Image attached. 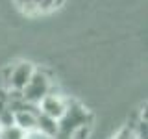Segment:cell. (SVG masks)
<instances>
[{
  "label": "cell",
  "instance_id": "obj_2",
  "mask_svg": "<svg viewBox=\"0 0 148 139\" xmlns=\"http://www.w3.org/2000/svg\"><path fill=\"white\" fill-rule=\"evenodd\" d=\"M35 67L28 61H21L17 65H9V67L4 71V80H6V85L9 87V91H17L21 93L24 89V85L28 83V80L32 78Z\"/></svg>",
  "mask_w": 148,
  "mask_h": 139
},
{
  "label": "cell",
  "instance_id": "obj_7",
  "mask_svg": "<svg viewBox=\"0 0 148 139\" xmlns=\"http://www.w3.org/2000/svg\"><path fill=\"white\" fill-rule=\"evenodd\" d=\"M15 4L18 6V9L26 13H35V8H34V0H15Z\"/></svg>",
  "mask_w": 148,
  "mask_h": 139
},
{
  "label": "cell",
  "instance_id": "obj_1",
  "mask_svg": "<svg viewBox=\"0 0 148 139\" xmlns=\"http://www.w3.org/2000/svg\"><path fill=\"white\" fill-rule=\"evenodd\" d=\"M50 89H52V83H50V78L46 76V72L35 69L34 74H32V78L24 85V89L21 91V96H22L24 102H28V104H35L37 106L50 93Z\"/></svg>",
  "mask_w": 148,
  "mask_h": 139
},
{
  "label": "cell",
  "instance_id": "obj_6",
  "mask_svg": "<svg viewBox=\"0 0 148 139\" xmlns=\"http://www.w3.org/2000/svg\"><path fill=\"white\" fill-rule=\"evenodd\" d=\"M59 4H61V0H34L35 13H41V11H50V9L58 8Z\"/></svg>",
  "mask_w": 148,
  "mask_h": 139
},
{
  "label": "cell",
  "instance_id": "obj_3",
  "mask_svg": "<svg viewBox=\"0 0 148 139\" xmlns=\"http://www.w3.org/2000/svg\"><path fill=\"white\" fill-rule=\"evenodd\" d=\"M37 106H39V111L43 115H48V117H52L56 120L61 119V115L65 113V109H67V102L59 95H52V93H48Z\"/></svg>",
  "mask_w": 148,
  "mask_h": 139
},
{
  "label": "cell",
  "instance_id": "obj_5",
  "mask_svg": "<svg viewBox=\"0 0 148 139\" xmlns=\"http://www.w3.org/2000/svg\"><path fill=\"white\" fill-rule=\"evenodd\" d=\"M26 132H22L18 126H8V128H0V139H24Z\"/></svg>",
  "mask_w": 148,
  "mask_h": 139
},
{
  "label": "cell",
  "instance_id": "obj_4",
  "mask_svg": "<svg viewBox=\"0 0 148 139\" xmlns=\"http://www.w3.org/2000/svg\"><path fill=\"white\" fill-rule=\"evenodd\" d=\"M35 130H39L43 136L46 137H56L58 136V120L52 119V117H48V115H43L39 111V115H37V126Z\"/></svg>",
  "mask_w": 148,
  "mask_h": 139
},
{
  "label": "cell",
  "instance_id": "obj_8",
  "mask_svg": "<svg viewBox=\"0 0 148 139\" xmlns=\"http://www.w3.org/2000/svg\"><path fill=\"white\" fill-rule=\"evenodd\" d=\"M113 139H137V137H135V133H133V130L130 128V126H126V128L119 130V132L115 133Z\"/></svg>",
  "mask_w": 148,
  "mask_h": 139
}]
</instances>
